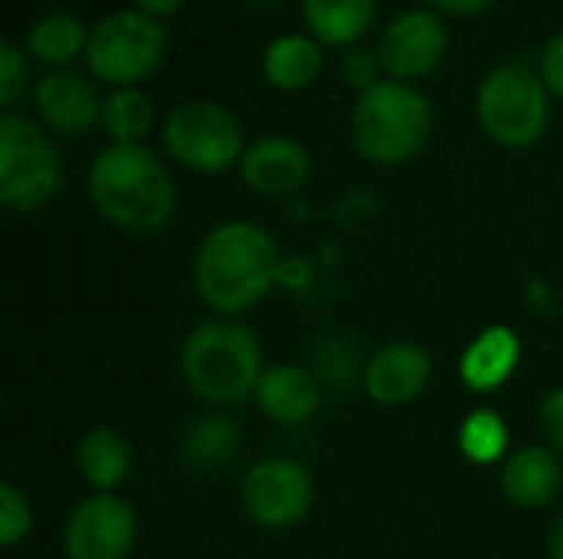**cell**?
I'll return each mask as SVG.
<instances>
[{
    "instance_id": "1",
    "label": "cell",
    "mask_w": 563,
    "mask_h": 559,
    "mask_svg": "<svg viewBox=\"0 0 563 559\" xmlns=\"http://www.w3.org/2000/svg\"><path fill=\"white\" fill-rule=\"evenodd\" d=\"M195 293L218 316H234L264 300L277 280V247L251 221H224L205 234L195 254Z\"/></svg>"
},
{
    "instance_id": "2",
    "label": "cell",
    "mask_w": 563,
    "mask_h": 559,
    "mask_svg": "<svg viewBox=\"0 0 563 559\" xmlns=\"http://www.w3.org/2000/svg\"><path fill=\"white\" fill-rule=\"evenodd\" d=\"M89 198L96 211L132 234H152L175 211V185L145 145H109L89 165Z\"/></svg>"
},
{
    "instance_id": "3",
    "label": "cell",
    "mask_w": 563,
    "mask_h": 559,
    "mask_svg": "<svg viewBox=\"0 0 563 559\" xmlns=\"http://www.w3.org/2000/svg\"><path fill=\"white\" fill-rule=\"evenodd\" d=\"M185 385L208 405H234L257 392L264 353L257 336L238 320H208L181 346Z\"/></svg>"
},
{
    "instance_id": "4",
    "label": "cell",
    "mask_w": 563,
    "mask_h": 559,
    "mask_svg": "<svg viewBox=\"0 0 563 559\" xmlns=\"http://www.w3.org/2000/svg\"><path fill=\"white\" fill-rule=\"evenodd\" d=\"M432 109L429 99L399 79H379L373 89L360 92L353 109V145L366 161L402 165L416 158L429 138Z\"/></svg>"
},
{
    "instance_id": "5",
    "label": "cell",
    "mask_w": 563,
    "mask_h": 559,
    "mask_svg": "<svg viewBox=\"0 0 563 559\" xmlns=\"http://www.w3.org/2000/svg\"><path fill=\"white\" fill-rule=\"evenodd\" d=\"M475 115L482 122V132L501 145V148H531L551 115V92L541 79V72L505 63L495 66L475 92Z\"/></svg>"
},
{
    "instance_id": "6",
    "label": "cell",
    "mask_w": 563,
    "mask_h": 559,
    "mask_svg": "<svg viewBox=\"0 0 563 559\" xmlns=\"http://www.w3.org/2000/svg\"><path fill=\"white\" fill-rule=\"evenodd\" d=\"M63 165L53 138L30 119L3 112L0 119V201L10 211H36L56 198Z\"/></svg>"
},
{
    "instance_id": "7",
    "label": "cell",
    "mask_w": 563,
    "mask_h": 559,
    "mask_svg": "<svg viewBox=\"0 0 563 559\" xmlns=\"http://www.w3.org/2000/svg\"><path fill=\"white\" fill-rule=\"evenodd\" d=\"M165 26L142 10H119L89 30L86 66L96 79L125 89L148 79L165 59Z\"/></svg>"
},
{
    "instance_id": "8",
    "label": "cell",
    "mask_w": 563,
    "mask_h": 559,
    "mask_svg": "<svg viewBox=\"0 0 563 559\" xmlns=\"http://www.w3.org/2000/svg\"><path fill=\"white\" fill-rule=\"evenodd\" d=\"M165 152L188 171L221 175L244 158V135L231 109L218 102H181L162 125Z\"/></svg>"
},
{
    "instance_id": "9",
    "label": "cell",
    "mask_w": 563,
    "mask_h": 559,
    "mask_svg": "<svg viewBox=\"0 0 563 559\" xmlns=\"http://www.w3.org/2000/svg\"><path fill=\"white\" fill-rule=\"evenodd\" d=\"M244 514L264 530H287L300 524L313 504V481L300 461L267 458L257 461L241 484Z\"/></svg>"
},
{
    "instance_id": "10",
    "label": "cell",
    "mask_w": 563,
    "mask_h": 559,
    "mask_svg": "<svg viewBox=\"0 0 563 559\" xmlns=\"http://www.w3.org/2000/svg\"><path fill=\"white\" fill-rule=\"evenodd\" d=\"M135 511L115 494H92L73 507L63 547L69 559H125L135 547Z\"/></svg>"
},
{
    "instance_id": "11",
    "label": "cell",
    "mask_w": 563,
    "mask_h": 559,
    "mask_svg": "<svg viewBox=\"0 0 563 559\" xmlns=\"http://www.w3.org/2000/svg\"><path fill=\"white\" fill-rule=\"evenodd\" d=\"M376 53H379V63L389 72V79H399V82L422 79L432 69H439V63L445 59L449 26L429 7L406 10L386 26Z\"/></svg>"
},
{
    "instance_id": "12",
    "label": "cell",
    "mask_w": 563,
    "mask_h": 559,
    "mask_svg": "<svg viewBox=\"0 0 563 559\" xmlns=\"http://www.w3.org/2000/svg\"><path fill=\"white\" fill-rule=\"evenodd\" d=\"M36 115L46 128L63 135H86L102 119V99L96 86L76 69H49L33 89Z\"/></svg>"
},
{
    "instance_id": "13",
    "label": "cell",
    "mask_w": 563,
    "mask_h": 559,
    "mask_svg": "<svg viewBox=\"0 0 563 559\" xmlns=\"http://www.w3.org/2000/svg\"><path fill=\"white\" fill-rule=\"evenodd\" d=\"M432 379V359L419 343H389L376 349L363 369V385L376 405H409Z\"/></svg>"
},
{
    "instance_id": "14",
    "label": "cell",
    "mask_w": 563,
    "mask_h": 559,
    "mask_svg": "<svg viewBox=\"0 0 563 559\" xmlns=\"http://www.w3.org/2000/svg\"><path fill=\"white\" fill-rule=\"evenodd\" d=\"M307 171H310V155L290 135H264L254 145H247L241 158L244 185L267 198L297 191L307 181Z\"/></svg>"
},
{
    "instance_id": "15",
    "label": "cell",
    "mask_w": 563,
    "mask_h": 559,
    "mask_svg": "<svg viewBox=\"0 0 563 559\" xmlns=\"http://www.w3.org/2000/svg\"><path fill=\"white\" fill-rule=\"evenodd\" d=\"M254 402L257 409L277 422V425H300L307 422L317 405H320V385H317V376L307 372L303 366H267L261 382H257V392H254Z\"/></svg>"
},
{
    "instance_id": "16",
    "label": "cell",
    "mask_w": 563,
    "mask_h": 559,
    "mask_svg": "<svg viewBox=\"0 0 563 559\" xmlns=\"http://www.w3.org/2000/svg\"><path fill=\"white\" fill-rule=\"evenodd\" d=\"M501 491L505 497L521 511H541L548 507L561 491V461L554 451L531 445L515 455H508L501 468Z\"/></svg>"
},
{
    "instance_id": "17",
    "label": "cell",
    "mask_w": 563,
    "mask_h": 559,
    "mask_svg": "<svg viewBox=\"0 0 563 559\" xmlns=\"http://www.w3.org/2000/svg\"><path fill=\"white\" fill-rule=\"evenodd\" d=\"M518 359H521V343H518L515 329L492 326L468 343V349L459 362V372L472 392H492L511 379Z\"/></svg>"
},
{
    "instance_id": "18",
    "label": "cell",
    "mask_w": 563,
    "mask_h": 559,
    "mask_svg": "<svg viewBox=\"0 0 563 559\" xmlns=\"http://www.w3.org/2000/svg\"><path fill=\"white\" fill-rule=\"evenodd\" d=\"M300 10L307 33L323 46L353 49L376 20V0H300Z\"/></svg>"
},
{
    "instance_id": "19",
    "label": "cell",
    "mask_w": 563,
    "mask_h": 559,
    "mask_svg": "<svg viewBox=\"0 0 563 559\" xmlns=\"http://www.w3.org/2000/svg\"><path fill=\"white\" fill-rule=\"evenodd\" d=\"M323 66L320 43L310 33H284L264 49V79L280 92L307 89Z\"/></svg>"
},
{
    "instance_id": "20",
    "label": "cell",
    "mask_w": 563,
    "mask_h": 559,
    "mask_svg": "<svg viewBox=\"0 0 563 559\" xmlns=\"http://www.w3.org/2000/svg\"><path fill=\"white\" fill-rule=\"evenodd\" d=\"M76 465L89 488H96V494H112L132 468V448L115 428L99 425L82 435L76 448Z\"/></svg>"
},
{
    "instance_id": "21",
    "label": "cell",
    "mask_w": 563,
    "mask_h": 559,
    "mask_svg": "<svg viewBox=\"0 0 563 559\" xmlns=\"http://www.w3.org/2000/svg\"><path fill=\"white\" fill-rule=\"evenodd\" d=\"M241 448V428L228 415H201L181 435V461L191 471H218L234 461Z\"/></svg>"
},
{
    "instance_id": "22",
    "label": "cell",
    "mask_w": 563,
    "mask_h": 559,
    "mask_svg": "<svg viewBox=\"0 0 563 559\" xmlns=\"http://www.w3.org/2000/svg\"><path fill=\"white\" fill-rule=\"evenodd\" d=\"M86 43H89V33H86L82 20L66 10L43 13L26 33V53L53 69H63L79 53L86 56Z\"/></svg>"
},
{
    "instance_id": "23",
    "label": "cell",
    "mask_w": 563,
    "mask_h": 559,
    "mask_svg": "<svg viewBox=\"0 0 563 559\" xmlns=\"http://www.w3.org/2000/svg\"><path fill=\"white\" fill-rule=\"evenodd\" d=\"M152 122H155V105L135 86L115 89L102 99L99 125L106 128L112 145H142V138L152 132Z\"/></svg>"
},
{
    "instance_id": "24",
    "label": "cell",
    "mask_w": 563,
    "mask_h": 559,
    "mask_svg": "<svg viewBox=\"0 0 563 559\" xmlns=\"http://www.w3.org/2000/svg\"><path fill=\"white\" fill-rule=\"evenodd\" d=\"M459 448L472 465H495L508 451V428L505 418L492 409L472 412L459 428Z\"/></svg>"
},
{
    "instance_id": "25",
    "label": "cell",
    "mask_w": 563,
    "mask_h": 559,
    "mask_svg": "<svg viewBox=\"0 0 563 559\" xmlns=\"http://www.w3.org/2000/svg\"><path fill=\"white\" fill-rule=\"evenodd\" d=\"M33 530V511L30 501L10 484H0V547H16L20 540H26V534Z\"/></svg>"
},
{
    "instance_id": "26",
    "label": "cell",
    "mask_w": 563,
    "mask_h": 559,
    "mask_svg": "<svg viewBox=\"0 0 563 559\" xmlns=\"http://www.w3.org/2000/svg\"><path fill=\"white\" fill-rule=\"evenodd\" d=\"M26 82H30L26 53L13 40H3L0 43V105L10 109L23 96Z\"/></svg>"
},
{
    "instance_id": "27",
    "label": "cell",
    "mask_w": 563,
    "mask_h": 559,
    "mask_svg": "<svg viewBox=\"0 0 563 559\" xmlns=\"http://www.w3.org/2000/svg\"><path fill=\"white\" fill-rule=\"evenodd\" d=\"M379 69H383L379 53L366 49V46H353L340 59V79L350 89H360V92H366V89H373L379 82Z\"/></svg>"
},
{
    "instance_id": "28",
    "label": "cell",
    "mask_w": 563,
    "mask_h": 559,
    "mask_svg": "<svg viewBox=\"0 0 563 559\" xmlns=\"http://www.w3.org/2000/svg\"><path fill=\"white\" fill-rule=\"evenodd\" d=\"M538 72H541V79H544L548 92H551V96H558V99H563V33H558V36L544 46Z\"/></svg>"
},
{
    "instance_id": "29",
    "label": "cell",
    "mask_w": 563,
    "mask_h": 559,
    "mask_svg": "<svg viewBox=\"0 0 563 559\" xmlns=\"http://www.w3.org/2000/svg\"><path fill=\"white\" fill-rule=\"evenodd\" d=\"M541 425H544L551 445L558 451H563V385L544 395V402H541Z\"/></svg>"
},
{
    "instance_id": "30",
    "label": "cell",
    "mask_w": 563,
    "mask_h": 559,
    "mask_svg": "<svg viewBox=\"0 0 563 559\" xmlns=\"http://www.w3.org/2000/svg\"><path fill=\"white\" fill-rule=\"evenodd\" d=\"M426 3L439 16H475V13L488 10L495 0H426Z\"/></svg>"
},
{
    "instance_id": "31",
    "label": "cell",
    "mask_w": 563,
    "mask_h": 559,
    "mask_svg": "<svg viewBox=\"0 0 563 559\" xmlns=\"http://www.w3.org/2000/svg\"><path fill=\"white\" fill-rule=\"evenodd\" d=\"M135 3H139V10H142V13H148V16L162 20V16H172L185 0H135Z\"/></svg>"
},
{
    "instance_id": "32",
    "label": "cell",
    "mask_w": 563,
    "mask_h": 559,
    "mask_svg": "<svg viewBox=\"0 0 563 559\" xmlns=\"http://www.w3.org/2000/svg\"><path fill=\"white\" fill-rule=\"evenodd\" d=\"M551 559H563V514L558 517V524H554V530H551Z\"/></svg>"
}]
</instances>
